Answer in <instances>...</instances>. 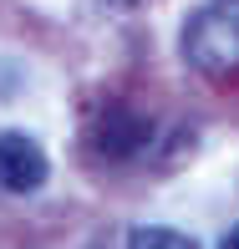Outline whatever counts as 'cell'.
<instances>
[{"label": "cell", "instance_id": "7a4b0ae2", "mask_svg": "<svg viewBox=\"0 0 239 249\" xmlns=\"http://www.w3.org/2000/svg\"><path fill=\"white\" fill-rule=\"evenodd\" d=\"M51 163H46V148H41L31 132H0V188L10 194H36L46 183Z\"/></svg>", "mask_w": 239, "mask_h": 249}, {"label": "cell", "instance_id": "5b68a950", "mask_svg": "<svg viewBox=\"0 0 239 249\" xmlns=\"http://www.w3.org/2000/svg\"><path fill=\"white\" fill-rule=\"evenodd\" d=\"M224 249H239V224H234L229 234H224Z\"/></svg>", "mask_w": 239, "mask_h": 249}, {"label": "cell", "instance_id": "3957f363", "mask_svg": "<svg viewBox=\"0 0 239 249\" xmlns=\"http://www.w3.org/2000/svg\"><path fill=\"white\" fill-rule=\"evenodd\" d=\"M147 138V132H143V122L138 117H122V112H117V117H112L107 122V127H102V153H112V158H128V153H138V142Z\"/></svg>", "mask_w": 239, "mask_h": 249}, {"label": "cell", "instance_id": "8992f818", "mask_svg": "<svg viewBox=\"0 0 239 249\" xmlns=\"http://www.w3.org/2000/svg\"><path fill=\"white\" fill-rule=\"evenodd\" d=\"M122 5H132V0H122Z\"/></svg>", "mask_w": 239, "mask_h": 249}, {"label": "cell", "instance_id": "277c9868", "mask_svg": "<svg viewBox=\"0 0 239 249\" xmlns=\"http://www.w3.org/2000/svg\"><path fill=\"white\" fill-rule=\"evenodd\" d=\"M132 249H193L199 239L193 234H178V229H163V224H143V229L128 234Z\"/></svg>", "mask_w": 239, "mask_h": 249}, {"label": "cell", "instance_id": "6da1fadb", "mask_svg": "<svg viewBox=\"0 0 239 249\" xmlns=\"http://www.w3.org/2000/svg\"><path fill=\"white\" fill-rule=\"evenodd\" d=\"M184 61L203 76L239 71V0H209L184 20Z\"/></svg>", "mask_w": 239, "mask_h": 249}]
</instances>
